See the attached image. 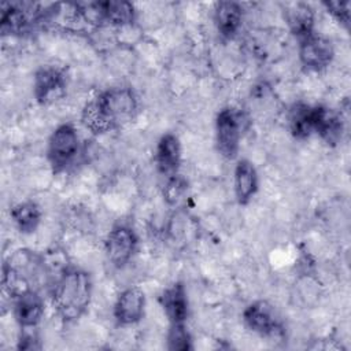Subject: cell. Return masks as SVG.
I'll use <instances>...</instances> for the list:
<instances>
[{"instance_id":"16","label":"cell","mask_w":351,"mask_h":351,"mask_svg":"<svg viewBox=\"0 0 351 351\" xmlns=\"http://www.w3.org/2000/svg\"><path fill=\"white\" fill-rule=\"evenodd\" d=\"M343 128V119L339 112L324 106H314L313 134H318L328 144H333L340 140Z\"/></svg>"},{"instance_id":"22","label":"cell","mask_w":351,"mask_h":351,"mask_svg":"<svg viewBox=\"0 0 351 351\" xmlns=\"http://www.w3.org/2000/svg\"><path fill=\"white\" fill-rule=\"evenodd\" d=\"M324 7L336 21H339L344 26H348V23H350V3L348 1H337V0L325 1Z\"/></svg>"},{"instance_id":"14","label":"cell","mask_w":351,"mask_h":351,"mask_svg":"<svg viewBox=\"0 0 351 351\" xmlns=\"http://www.w3.org/2000/svg\"><path fill=\"white\" fill-rule=\"evenodd\" d=\"M259 177L254 163L248 159H239L233 170V189L239 204H247L256 195Z\"/></svg>"},{"instance_id":"20","label":"cell","mask_w":351,"mask_h":351,"mask_svg":"<svg viewBox=\"0 0 351 351\" xmlns=\"http://www.w3.org/2000/svg\"><path fill=\"white\" fill-rule=\"evenodd\" d=\"M167 348L171 351H189L193 348L192 337L185 324H170Z\"/></svg>"},{"instance_id":"18","label":"cell","mask_w":351,"mask_h":351,"mask_svg":"<svg viewBox=\"0 0 351 351\" xmlns=\"http://www.w3.org/2000/svg\"><path fill=\"white\" fill-rule=\"evenodd\" d=\"M11 221L22 234H30L37 230L41 222V208L33 200H25L15 204L10 211Z\"/></svg>"},{"instance_id":"17","label":"cell","mask_w":351,"mask_h":351,"mask_svg":"<svg viewBox=\"0 0 351 351\" xmlns=\"http://www.w3.org/2000/svg\"><path fill=\"white\" fill-rule=\"evenodd\" d=\"M284 18L291 33L299 41L314 34L315 15L313 8L307 3H291L284 11Z\"/></svg>"},{"instance_id":"6","label":"cell","mask_w":351,"mask_h":351,"mask_svg":"<svg viewBox=\"0 0 351 351\" xmlns=\"http://www.w3.org/2000/svg\"><path fill=\"white\" fill-rule=\"evenodd\" d=\"M243 321L251 332L262 337H274L282 333L280 315L266 300H255L250 303L243 311Z\"/></svg>"},{"instance_id":"4","label":"cell","mask_w":351,"mask_h":351,"mask_svg":"<svg viewBox=\"0 0 351 351\" xmlns=\"http://www.w3.org/2000/svg\"><path fill=\"white\" fill-rule=\"evenodd\" d=\"M244 114L234 107H223L215 117V143L225 159H234L240 151L245 129Z\"/></svg>"},{"instance_id":"3","label":"cell","mask_w":351,"mask_h":351,"mask_svg":"<svg viewBox=\"0 0 351 351\" xmlns=\"http://www.w3.org/2000/svg\"><path fill=\"white\" fill-rule=\"evenodd\" d=\"M44 271L41 256L29 250H16L3 265V289L12 300L29 291H38Z\"/></svg>"},{"instance_id":"9","label":"cell","mask_w":351,"mask_h":351,"mask_svg":"<svg viewBox=\"0 0 351 351\" xmlns=\"http://www.w3.org/2000/svg\"><path fill=\"white\" fill-rule=\"evenodd\" d=\"M145 293L140 287H128L117 296L112 315L118 325L130 326L140 322L145 313Z\"/></svg>"},{"instance_id":"13","label":"cell","mask_w":351,"mask_h":351,"mask_svg":"<svg viewBox=\"0 0 351 351\" xmlns=\"http://www.w3.org/2000/svg\"><path fill=\"white\" fill-rule=\"evenodd\" d=\"M160 307L170 324H185L189 313V302L185 287L174 282L159 296Z\"/></svg>"},{"instance_id":"11","label":"cell","mask_w":351,"mask_h":351,"mask_svg":"<svg viewBox=\"0 0 351 351\" xmlns=\"http://www.w3.org/2000/svg\"><path fill=\"white\" fill-rule=\"evenodd\" d=\"M182 160L180 138L174 133H165L156 143L155 165L158 171L166 178L178 174Z\"/></svg>"},{"instance_id":"15","label":"cell","mask_w":351,"mask_h":351,"mask_svg":"<svg viewBox=\"0 0 351 351\" xmlns=\"http://www.w3.org/2000/svg\"><path fill=\"white\" fill-rule=\"evenodd\" d=\"M214 25L218 34L225 40H232L243 25V7L236 1H219L214 8Z\"/></svg>"},{"instance_id":"2","label":"cell","mask_w":351,"mask_h":351,"mask_svg":"<svg viewBox=\"0 0 351 351\" xmlns=\"http://www.w3.org/2000/svg\"><path fill=\"white\" fill-rule=\"evenodd\" d=\"M92 291L93 282L86 270L63 267L52 287V303L58 315L66 322L80 319L89 308Z\"/></svg>"},{"instance_id":"5","label":"cell","mask_w":351,"mask_h":351,"mask_svg":"<svg viewBox=\"0 0 351 351\" xmlns=\"http://www.w3.org/2000/svg\"><path fill=\"white\" fill-rule=\"evenodd\" d=\"M81 140L73 123H62L51 133L47 144V158L55 173L63 171L80 154Z\"/></svg>"},{"instance_id":"1","label":"cell","mask_w":351,"mask_h":351,"mask_svg":"<svg viewBox=\"0 0 351 351\" xmlns=\"http://www.w3.org/2000/svg\"><path fill=\"white\" fill-rule=\"evenodd\" d=\"M138 111V99L129 86H112L92 100L82 110L84 126L95 134H103L129 123Z\"/></svg>"},{"instance_id":"10","label":"cell","mask_w":351,"mask_h":351,"mask_svg":"<svg viewBox=\"0 0 351 351\" xmlns=\"http://www.w3.org/2000/svg\"><path fill=\"white\" fill-rule=\"evenodd\" d=\"M335 56L332 43L317 34H311L299 41V60L308 70L319 71L328 67Z\"/></svg>"},{"instance_id":"19","label":"cell","mask_w":351,"mask_h":351,"mask_svg":"<svg viewBox=\"0 0 351 351\" xmlns=\"http://www.w3.org/2000/svg\"><path fill=\"white\" fill-rule=\"evenodd\" d=\"M313 108L306 103H295L288 112V125L293 137L307 138L313 134Z\"/></svg>"},{"instance_id":"21","label":"cell","mask_w":351,"mask_h":351,"mask_svg":"<svg viewBox=\"0 0 351 351\" xmlns=\"http://www.w3.org/2000/svg\"><path fill=\"white\" fill-rule=\"evenodd\" d=\"M166 180L167 181L163 188V197L169 204H177L186 193L188 182L180 173L176 176H171Z\"/></svg>"},{"instance_id":"7","label":"cell","mask_w":351,"mask_h":351,"mask_svg":"<svg viewBox=\"0 0 351 351\" xmlns=\"http://www.w3.org/2000/svg\"><path fill=\"white\" fill-rule=\"evenodd\" d=\"M138 245L136 232L128 225H115L104 240L106 255L115 267L126 266L133 258Z\"/></svg>"},{"instance_id":"12","label":"cell","mask_w":351,"mask_h":351,"mask_svg":"<svg viewBox=\"0 0 351 351\" xmlns=\"http://www.w3.org/2000/svg\"><path fill=\"white\" fill-rule=\"evenodd\" d=\"M45 313V303L38 291H29L14 299V318L21 329H36Z\"/></svg>"},{"instance_id":"8","label":"cell","mask_w":351,"mask_h":351,"mask_svg":"<svg viewBox=\"0 0 351 351\" xmlns=\"http://www.w3.org/2000/svg\"><path fill=\"white\" fill-rule=\"evenodd\" d=\"M66 75L63 70L56 66H43L34 74L33 96L41 106H48L60 100L66 93Z\"/></svg>"}]
</instances>
